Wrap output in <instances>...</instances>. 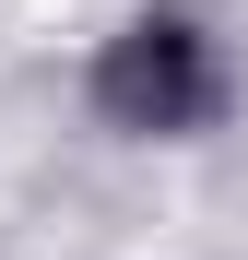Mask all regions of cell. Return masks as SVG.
<instances>
[{
    "label": "cell",
    "instance_id": "1",
    "mask_svg": "<svg viewBox=\"0 0 248 260\" xmlns=\"http://www.w3.org/2000/svg\"><path fill=\"white\" fill-rule=\"evenodd\" d=\"M95 107L118 130H201V118L225 107V59H213V36H201L189 12H142L130 36H107Z\"/></svg>",
    "mask_w": 248,
    "mask_h": 260
}]
</instances>
